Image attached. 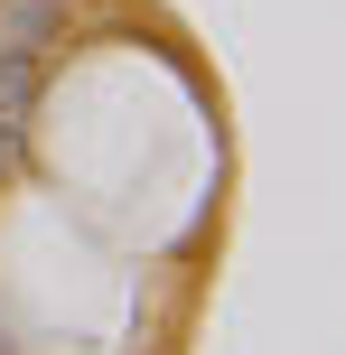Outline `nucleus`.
<instances>
[{
	"label": "nucleus",
	"mask_w": 346,
	"mask_h": 355,
	"mask_svg": "<svg viewBox=\"0 0 346 355\" xmlns=\"http://www.w3.org/2000/svg\"><path fill=\"white\" fill-rule=\"evenodd\" d=\"M66 28V0H0V56H37Z\"/></svg>",
	"instance_id": "f257e3e1"
}]
</instances>
